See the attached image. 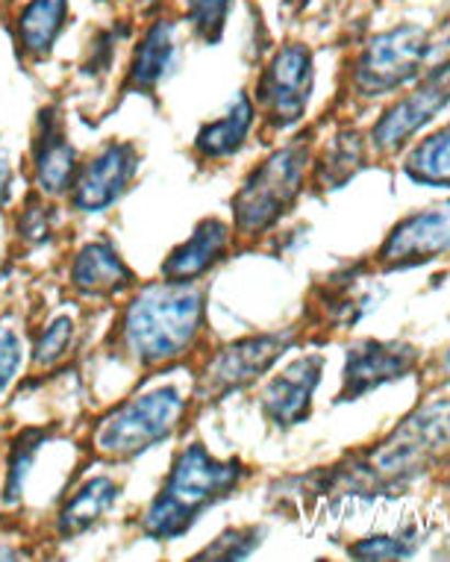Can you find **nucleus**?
<instances>
[{"label":"nucleus","mask_w":450,"mask_h":562,"mask_svg":"<svg viewBox=\"0 0 450 562\" xmlns=\"http://www.w3.org/2000/svg\"><path fill=\"white\" fill-rule=\"evenodd\" d=\"M450 457V401L421 404L380 442L350 453L333 465V474L315 471L327 488H348L357 495H392L424 477L436 462Z\"/></svg>","instance_id":"f257e3e1"},{"label":"nucleus","mask_w":450,"mask_h":562,"mask_svg":"<svg viewBox=\"0 0 450 562\" xmlns=\"http://www.w3.org/2000/svg\"><path fill=\"white\" fill-rule=\"evenodd\" d=\"M245 477V462L215 460L201 442H192L175 457L157 501L142 516V530L157 542L183 536L206 509L230 498Z\"/></svg>","instance_id":"f03ea898"},{"label":"nucleus","mask_w":450,"mask_h":562,"mask_svg":"<svg viewBox=\"0 0 450 562\" xmlns=\"http://www.w3.org/2000/svg\"><path fill=\"white\" fill-rule=\"evenodd\" d=\"M206 292L194 283L145 286L121 318V341L142 366H162L183 357L203 324Z\"/></svg>","instance_id":"7ed1b4c3"},{"label":"nucleus","mask_w":450,"mask_h":562,"mask_svg":"<svg viewBox=\"0 0 450 562\" xmlns=\"http://www.w3.org/2000/svg\"><path fill=\"white\" fill-rule=\"evenodd\" d=\"M315 130H304L289 145L277 148L259 162L233 198V224L239 236L259 239L283 222L306 180L313 175Z\"/></svg>","instance_id":"20e7f679"},{"label":"nucleus","mask_w":450,"mask_h":562,"mask_svg":"<svg viewBox=\"0 0 450 562\" xmlns=\"http://www.w3.org/2000/svg\"><path fill=\"white\" fill-rule=\"evenodd\" d=\"M430 54V30L418 24H401V27L371 36L348 65L350 98L359 103H371L401 92L424 75Z\"/></svg>","instance_id":"39448f33"},{"label":"nucleus","mask_w":450,"mask_h":562,"mask_svg":"<svg viewBox=\"0 0 450 562\" xmlns=\"http://www.w3.org/2000/svg\"><path fill=\"white\" fill-rule=\"evenodd\" d=\"M185 415V401L175 386L142 392L127 404L115 406L94 427V451L110 460L142 457L175 434Z\"/></svg>","instance_id":"423d86ee"},{"label":"nucleus","mask_w":450,"mask_h":562,"mask_svg":"<svg viewBox=\"0 0 450 562\" xmlns=\"http://www.w3.org/2000/svg\"><path fill=\"white\" fill-rule=\"evenodd\" d=\"M315 59L313 50L301 42H285L262 68L257 80V110L266 115L271 130L294 127L304 119L313 101Z\"/></svg>","instance_id":"0eeeda50"},{"label":"nucleus","mask_w":450,"mask_h":562,"mask_svg":"<svg viewBox=\"0 0 450 562\" xmlns=\"http://www.w3.org/2000/svg\"><path fill=\"white\" fill-rule=\"evenodd\" d=\"M450 103V59H441L432 65L430 71H424L415 86L397 101H392L383 110L371 136H368V148L378 157H397L404 154L406 145L413 142L415 133L430 124L445 106Z\"/></svg>","instance_id":"6e6552de"},{"label":"nucleus","mask_w":450,"mask_h":562,"mask_svg":"<svg viewBox=\"0 0 450 562\" xmlns=\"http://www.w3.org/2000/svg\"><path fill=\"white\" fill-rule=\"evenodd\" d=\"M294 339H297L294 330H280L259 333V336H248V339H236L230 345H224L203 366L198 386H194V397L201 404H215L221 397L239 392V389L254 386L283 357V350Z\"/></svg>","instance_id":"1a4fd4ad"},{"label":"nucleus","mask_w":450,"mask_h":562,"mask_svg":"<svg viewBox=\"0 0 450 562\" xmlns=\"http://www.w3.org/2000/svg\"><path fill=\"white\" fill-rule=\"evenodd\" d=\"M450 250V198L406 215L392 227L386 241L374 254V262L386 271L415 268L445 257Z\"/></svg>","instance_id":"9d476101"},{"label":"nucleus","mask_w":450,"mask_h":562,"mask_svg":"<svg viewBox=\"0 0 450 562\" xmlns=\"http://www.w3.org/2000/svg\"><path fill=\"white\" fill-rule=\"evenodd\" d=\"M418 366H421V350L409 341H357L348 348L345 378H341V392L336 395V404H350L386 383H397L406 374H415Z\"/></svg>","instance_id":"9b49d317"},{"label":"nucleus","mask_w":450,"mask_h":562,"mask_svg":"<svg viewBox=\"0 0 450 562\" xmlns=\"http://www.w3.org/2000/svg\"><path fill=\"white\" fill-rule=\"evenodd\" d=\"M142 157L130 142H110L98 150L83 168H77L71 183L74 210L86 215L103 213L127 194L130 183L136 180Z\"/></svg>","instance_id":"f8f14e48"},{"label":"nucleus","mask_w":450,"mask_h":562,"mask_svg":"<svg viewBox=\"0 0 450 562\" xmlns=\"http://www.w3.org/2000/svg\"><path fill=\"white\" fill-rule=\"evenodd\" d=\"M324 374L322 353H306L297 357L292 366H285L274 380H268L262 389V415L277 427V430H292L304 425L313 415V395Z\"/></svg>","instance_id":"ddd939ff"},{"label":"nucleus","mask_w":450,"mask_h":562,"mask_svg":"<svg viewBox=\"0 0 450 562\" xmlns=\"http://www.w3.org/2000/svg\"><path fill=\"white\" fill-rule=\"evenodd\" d=\"M30 157H33V175H36L38 192L50 194V198L71 192L74 177H77V150L65 138L59 112L54 106L38 112Z\"/></svg>","instance_id":"4468645a"},{"label":"nucleus","mask_w":450,"mask_h":562,"mask_svg":"<svg viewBox=\"0 0 450 562\" xmlns=\"http://www.w3.org/2000/svg\"><path fill=\"white\" fill-rule=\"evenodd\" d=\"M233 233L221 218H203L183 245H177L162 262V277L171 283H198L212 268L227 259Z\"/></svg>","instance_id":"2eb2a0df"},{"label":"nucleus","mask_w":450,"mask_h":562,"mask_svg":"<svg viewBox=\"0 0 450 562\" xmlns=\"http://www.w3.org/2000/svg\"><path fill=\"white\" fill-rule=\"evenodd\" d=\"M136 283V277L121 259L119 248L106 239L89 241L71 262V286L83 295H119Z\"/></svg>","instance_id":"dca6fc26"},{"label":"nucleus","mask_w":450,"mask_h":562,"mask_svg":"<svg viewBox=\"0 0 450 562\" xmlns=\"http://www.w3.org/2000/svg\"><path fill=\"white\" fill-rule=\"evenodd\" d=\"M254 124H257V103L250 101L248 94H239L221 119L210 121V124H203L198 130L194 150L206 162H224V159L236 157L248 145Z\"/></svg>","instance_id":"f3484780"},{"label":"nucleus","mask_w":450,"mask_h":562,"mask_svg":"<svg viewBox=\"0 0 450 562\" xmlns=\"http://www.w3.org/2000/svg\"><path fill=\"white\" fill-rule=\"evenodd\" d=\"M313 186L322 194H330L357 177L368 162V138L362 130L341 127L313 159Z\"/></svg>","instance_id":"a211bd4d"},{"label":"nucleus","mask_w":450,"mask_h":562,"mask_svg":"<svg viewBox=\"0 0 450 562\" xmlns=\"http://www.w3.org/2000/svg\"><path fill=\"white\" fill-rule=\"evenodd\" d=\"M177 59V33L171 21H157L147 30V36L138 42L133 65H130L127 92H154L175 68Z\"/></svg>","instance_id":"6ab92c4d"},{"label":"nucleus","mask_w":450,"mask_h":562,"mask_svg":"<svg viewBox=\"0 0 450 562\" xmlns=\"http://www.w3.org/2000/svg\"><path fill=\"white\" fill-rule=\"evenodd\" d=\"M119 495L121 486L112 477H92L89 483H83L59 509V518H56L59 536L71 539V536H80L92 530L94 525H101L103 516L115 507Z\"/></svg>","instance_id":"aec40b11"},{"label":"nucleus","mask_w":450,"mask_h":562,"mask_svg":"<svg viewBox=\"0 0 450 562\" xmlns=\"http://www.w3.org/2000/svg\"><path fill=\"white\" fill-rule=\"evenodd\" d=\"M68 21V0H30L19 15V45L33 59H45Z\"/></svg>","instance_id":"412c9836"},{"label":"nucleus","mask_w":450,"mask_h":562,"mask_svg":"<svg viewBox=\"0 0 450 562\" xmlns=\"http://www.w3.org/2000/svg\"><path fill=\"white\" fill-rule=\"evenodd\" d=\"M368 306H371V297L359 280V268H350L341 274L336 271L330 283L318 289V313L327 318L330 327H353L368 313Z\"/></svg>","instance_id":"4be33fe9"},{"label":"nucleus","mask_w":450,"mask_h":562,"mask_svg":"<svg viewBox=\"0 0 450 562\" xmlns=\"http://www.w3.org/2000/svg\"><path fill=\"white\" fill-rule=\"evenodd\" d=\"M404 175L418 186L450 189V121L406 154Z\"/></svg>","instance_id":"5701e85b"},{"label":"nucleus","mask_w":450,"mask_h":562,"mask_svg":"<svg viewBox=\"0 0 450 562\" xmlns=\"http://www.w3.org/2000/svg\"><path fill=\"white\" fill-rule=\"evenodd\" d=\"M50 439V430L45 427H27L21 430L10 445V462H7V483H3V504L7 507H15L24 495V486H27V477L33 465H36V457L42 451V445Z\"/></svg>","instance_id":"b1692460"},{"label":"nucleus","mask_w":450,"mask_h":562,"mask_svg":"<svg viewBox=\"0 0 450 562\" xmlns=\"http://www.w3.org/2000/svg\"><path fill=\"white\" fill-rule=\"evenodd\" d=\"M262 536H266V527H230L210 548H203L194 560H245L257 551Z\"/></svg>","instance_id":"393cba45"},{"label":"nucleus","mask_w":450,"mask_h":562,"mask_svg":"<svg viewBox=\"0 0 450 562\" xmlns=\"http://www.w3.org/2000/svg\"><path fill=\"white\" fill-rule=\"evenodd\" d=\"M236 0H185V19L192 24L194 36L203 42H218L224 33V24L230 19V10Z\"/></svg>","instance_id":"a878e982"},{"label":"nucleus","mask_w":450,"mask_h":562,"mask_svg":"<svg viewBox=\"0 0 450 562\" xmlns=\"http://www.w3.org/2000/svg\"><path fill=\"white\" fill-rule=\"evenodd\" d=\"M74 341V322L71 318H54L36 339V366H54L65 357V350Z\"/></svg>","instance_id":"bb28decb"},{"label":"nucleus","mask_w":450,"mask_h":562,"mask_svg":"<svg viewBox=\"0 0 450 562\" xmlns=\"http://www.w3.org/2000/svg\"><path fill=\"white\" fill-rule=\"evenodd\" d=\"M21 362H24V345H21L19 330L12 327L10 315L0 318V397L10 389V383L19 378Z\"/></svg>","instance_id":"cd10ccee"},{"label":"nucleus","mask_w":450,"mask_h":562,"mask_svg":"<svg viewBox=\"0 0 450 562\" xmlns=\"http://www.w3.org/2000/svg\"><path fill=\"white\" fill-rule=\"evenodd\" d=\"M413 551L409 536H368L350 544V557L357 560H406Z\"/></svg>","instance_id":"c85d7f7f"},{"label":"nucleus","mask_w":450,"mask_h":562,"mask_svg":"<svg viewBox=\"0 0 450 562\" xmlns=\"http://www.w3.org/2000/svg\"><path fill=\"white\" fill-rule=\"evenodd\" d=\"M19 236L21 241H27L30 248H38L50 239V218L42 203L27 201V206L19 215Z\"/></svg>","instance_id":"c756f323"},{"label":"nucleus","mask_w":450,"mask_h":562,"mask_svg":"<svg viewBox=\"0 0 450 562\" xmlns=\"http://www.w3.org/2000/svg\"><path fill=\"white\" fill-rule=\"evenodd\" d=\"M12 198V171L10 166L0 159V206H7Z\"/></svg>","instance_id":"7c9ffc66"},{"label":"nucleus","mask_w":450,"mask_h":562,"mask_svg":"<svg viewBox=\"0 0 450 562\" xmlns=\"http://www.w3.org/2000/svg\"><path fill=\"white\" fill-rule=\"evenodd\" d=\"M436 374H439L445 386H450V345L441 350L439 360H436Z\"/></svg>","instance_id":"2f4dec72"},{"label":"nucleus","mask_w":450,"mask_h":562,"mask_svg":"<svg viewBox=\"0 0 450 562\" xmlns=\"http://www.w3.org/2000/svg\"><path fill=\"white\" fill-rule=\"evenodd\" d=\"M15 557H21V553L12 551V548H3V551H0V560H15Z\"/></svg>","instance_id":"473e14b6"},{"label":"nucleus","mask_w":450,"mask_h":562,"mask_svg":"<svg viewBox=\"0 0 450 562\" xmlns=\"http://www.w3.org/2000/svg\"><path fill=\"white\" fill-rule=\"evenodd\" d=\"M142 3H145V7H150V3H157V0H142Z\"/></svg>","instance_id":"72a5a7b5"},{"label":"nucleus","mask_w":450,"mask_h":562,"mask_svg":"<svg viewBox=\"0 0 450 562\" xmlns=\"http://www.w3.org/2000/svg\"><path fill=\"white\" fill-rule=\"evenodd\" d=\"M98 3H112V0H98Z\"/></svg>","instance_id":"f704fd0d"},{"label":"nucleus","mask_w":450,"mask_h":562,"mask_svg":"<svg viewBox=\"0 0 450 562\" xmlns=\"http://www.w3.org/2000/svg\"><path fill=\"white\" fill-rule=\"evenodd\" d=\"M0 3H7V0H0Z\"/></svg>","instance_id":"c9c22d12"}]
</instances>
